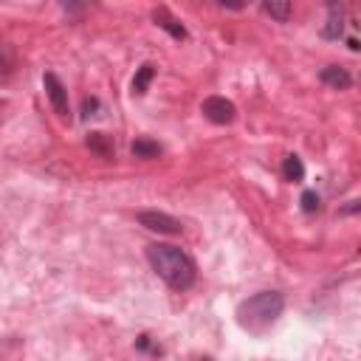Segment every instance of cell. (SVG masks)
Here are the masks:
<instances>
[{
  "label": "cell",
  "instance_id": "8fae6325",
  "mask_svg": "<svg viewBox=\"0 0 361 361\" xmlns=\"http://www.w3.org/2000/svg\"><path fill=\"white\" fill-rule=\"evenodd\" d=\"M152 76H155V68L147 62V65H141L138 71H135V76H133V93H147V87H149V82H152Z\"/></svg>",
  "mask_w": 361,
  "mask_h": 361
},
{
  "label": "cell",
  "instance_id": "ba28073f",
  "mask_svg": "<svg viewBox=\"0 0 361 361\" xmlns=\"http://www.w3.org/2000/svg\"><path fill=\"white\" fill-rule=\"evenodd\" d=\"M152 20H155V25L164 28L169 37H175V39H186V28H183L180 20L172 17L166 8H155V11H152Z\"/></svg>",
  "mask_w": 361,
  "mask_h": 361
},
{
  "label": "cell",
  "instance_id": "4fadbf2b",
  "mask_svg": "<svg viewBox=\"0 0 361 361\" xmlns=\"http://www.w3.org/2000/svg\"><path fill=\"white\" fill-rule=\"evenodd\" d=\"M282 175H285V180H302L305 178V164H302V158L299 155H288L285 158V164H282Z\"/></svg>",
  "mask_w": 361,
  "mask_h": 361
},
{
  "label": "cell",
  "instance_id": "3957f363",
  "mask_svg": "<svg viewBox=\"0 0 361 361\" xmlns=\"http://www.w3.org/2000/svg\"><path fill=\"white\" fill-rule=\"evenodd\" d=\"M200 110H203V116H206L212 124H231V121L237 118V107H234V102L226 99V96H209V99H203Z\"/></svg>",
  "mask_w": 361,
  "mask_h": 361
},
{
  "label": "cell",
  "instance_id": "ac0fdd59",
  "mask_svg": "<svg viewBox=\"0 0 361 361\" xmlns=\"http://www.w3.org/2000/svg\"><path fill=\"white\" fill-rule=\"evenodd\" d=\"M99 107V102L96 99H85V104H82V110H85V116H93V110Z\"/></svg>",
  "mask_w": 361,
  "mask_h": 361
},
{
  "label": "cell",
  "instance_id": "30bf717a",
  "mask_svg": "<svg viewBox=\"0 0 361 361\" xmlns=\"http://www.w3.org/2000/svg\"><path fill=\"white\" fill-rule=\"evenodd\" d=\"M262 6H265V11H268L276 23H285V20L290 17V6H293V0H262Z\"/></svg>",
  "mask_w": 361,
  "mask_h": 361
},
{
  "label": "cell",
  "instance_id": "277c9868",
  "mask_svg": "<svg viewBox=\"0 0 361 361\" xmlns=\"http://www.w3.org/2000/svg\"><path fill=\"white\" fill-rule=\"evenodd\" d=\"M42 85H45V96H48L54 113L62 116V118H68V113H71V102H68V87L62 85V79H59L56 73L48 71V73L42 76Z\"/></svg>",
  "mask_w": 361,
  "mask_h": 361
},
{
  "label": "cell",
  "instance_id": "9a60e30c",
  "mask_svg": "<svg viewBox=\"0 0 361 361\" xmlns=\"http://www.w3.org/2000/svg\"><path fill=\"white\" fill-rule=\"evenodd\" d=\"M62 3V8L68 11V14H82L90 3H96V0H59Z\"/></svg>",
  "mask_w": 361,
  "mask_h": 361
},
{
  "label": "cell",
  "instance_id": "6da1fadb",
  "mask_svg": "<svg viewBox=\"0 0 361 361\" xmlns=\"http://www.w3.org/2000/svg\"><path fill=\"white\" fill-rule=\"evenodd\" d=\"M147 259L152 265V271L175 290H186L197 271H195V262L189 254H183L178 245H166V243H152L147 245Z\"/></svg>",
  "mask_w": 361,
  "mask_h": 361
},
{
  "label": "cell",
  "instance_id": "9c48e42d",
  "mask_svg": "<svg viewBox=\"0 0 361 361\" xmlns=\"http://www.w3.org/2000/svg\"><path fill=\"white\" fill-rule=\"evenodd\" d=\"M87 147H90L96 155H102V158H110V155H113V141H110V135H104V133H90V135H87Z\"/></svg>",
  "mask_w": 361,
  "mask_h": 361
},
{
  "label": "cell",
  "instance_id": "7c38bea8",
  "mask_svg": "<svg viewBox=\"0 0 361 361\" xmlns=\"http://www.w3.org/2000/svg\"><path fill=\"white\" fill-rule=\"evenodd\" d=\"M133 155L135 158H158L161 155V144L149 141V138H135L133 141Z\"/></svg>",
  "mask_w": 361,
  "mask_h": 361
},
{
  "label": "cell",
  "instance_id": "52a82bcc",
  "mask_svg": "<svg viewBox=\"0 0 361 361\" xmlns=\"http://www.w3.org/2000/svg\"><path fill=\"white\" fill-rule=\"evenodd\" d=\"M319 79H322L324 85L336 87V90H347V87L353 85V76H350V71H347V68H341V65H327V68H322Z\"/></svg>",
  "mask_w": 361,
  "mask_h": 361
},
{
  "label": "cell",
  "instance_id": "5bb4252c",
  "mask_svg": "<svg viewBox=\"0 0 361 361\" xmlns=\"http://www.w3.org/2000/svg\"><path fill=\"white\" fill-rule=\"evenodd\" d=\"M14 68V51L0 42V73H8Z\"/></svg>",
  "mask_w": 361,
  "mask_h": 361
},
{
  "label": "cell",
  "instance_id": "8992f818",
  "mask_svg": "<svg viewBox=\"0 0 361 361\" xmlns=\"http://www.w3.org/2000/svg\"><path fill=\"white\" fill-rule=\"evenodd\" d=\"M341 28H344V6H341V0H330L327 3V25H324L322 34L327 39H338Z\"/></svg>",
  "mask_w": 361,
  "mask_h": 361
},
{
  "label": "cell",
  "instance_id": "7a4b0ae2",
  "mask_svg": "<svg viewBox=\"0 0 361 361\" xmlns=\"http://www.w3.org/2000/svg\"><path fill=\"white\" fill-rule=\"evenodd\" d=\"M282 310H285L282 293L259 290V293H254V296H248L245 302L237 305V322L248 333H262L282 316Z\"/></svg>",
  "mask_w": 361,
  "mask_h": 361
},
{
  "label": "cell",
  "instance_id": "d6986e66",
  "mask_svg": "<svg viewBox=\"0 0 361 361\" xmlns=\"http://www.w3.org/2000/svg\"><path fill=\"white\" fill-rule=\"evenodd\" d=\"M0 107H3V104H0Z\"/></svg>",
  "mask_w": 361,
  "mask_h": 361
},
{
  "label": "cell",
  "instance_id": "e0dca14e",
  "mask_svg": "<svg viewBox=\"0 0 361 361\" xmlns=\"http://www.w3.org/2000/svg\"><path fill=\"white\" fill-rule=\"evenodd\" d=\"M217 6H223L228 11H243L248 6V0H217Z\"/></svg>",
  "mask_w": 361,
  "mask_h": 361
},
{
  "label": "cell",
  "instance_id": "2e32d148",
  "mask_svg": "<svg viewBox=\"0 0 361 361\" xmlns=\"http://www.w3.org/2000/svg\"><path fill=\"white\" fill-rule=\"evenodd\" d=\"M302 209H305V212H319V195H316L313 189L302 192Z\"/></svg>",
  "mask_w": 361,
  "mask_h": 361
},
{
  "label": "cell",
  "instance_id": "5b68a950",
  "mask_svg": "<svg viewBox=\"0 0 361 361\" xmlns=\"http://www.w3.org/2000/svg\"><path fill=\"white\" fill-rule=\"evenodd\" d=\"M138 223L158 234H180L183 231V223L166 212H138Z\"/></svg>",
  "mask_w": 361,
  "mask_h": 361
}]
</instances>
